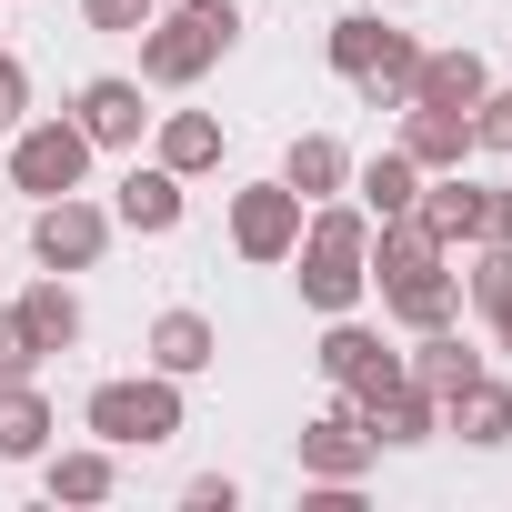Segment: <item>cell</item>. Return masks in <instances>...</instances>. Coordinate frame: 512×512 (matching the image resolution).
<instances>
[{
	"label": "cell",
	"mask_w": 512,
	"mask_h": 512,
	"mask_svg": "<svg viewBox=\"0 0 512 512\" xmlns=\"http://www.w3.org/2000/svg\"><path fill=\"white\" fill-rule=\"evenodd\" d=\"M31 121V71H21V51H0V131H21Z\"/></svg>",
	"instance_id": "obj_31"
},
{
	"label": "cell",
	"mask_w": 512,
	"mask_h": 512,
	"mask_svg": "<svg viewBox=\"0 0 512 512\" xmlns=\"http://www.w3.org/2000/svg\"><path fill=\"white\" fill-rule=\"evenodd\" d=\"M51 402H41V382H0V462H41L51 452Z\"/></svg>",
	"instance_id": "obj_23"
},
{
	"label": "cell",
	"mask_w": 512,
	"mask_h": 512,
	"mask_svg": "<svg viewBox=\"0 0 512 512\" xmlns=\"http://www.w3.org/2000/svg\"><path fill=\"white\" fill-rule=\"evenodd\" d=\"M402 372H412V382H422L432 402H452L462 382H482V372H492V352H482V342H462V332L442 322V332H412V352H402Z\"/></svg>",
	"instance_id": "obj_12"
},
{
	"label": "cell",
	"mask_w": 512,
	"mask_h": 512,
	"mask_svg": "<svg viewBox=\"0 0 512 512\" xmlns=\"http://www.w3.org/2000/svg\"><path fill=\"white\" fill-rule=\"evenodd\" d=\"M322 382L342 392V402H372V392H392L402 382V352H382V332L372 322H352V312H332V332H322Z\"/></svg>",
	"instance_id": "obj_7"
},
{
	"label": "cell",
	"mask_w": 512,
	"mask_h": 512,
	"mask_svg": "<svg viewBox=\"0 0 512 512\" xmlns=\"http://www.w3.org/2000/svg\"><path fill=\"white\" fill-rule=\"evenodd\" d=\"M111 231H121V221H111L91 191H61V201L31 211V262H41V272H91L101 251H111Z\"/></svg>",
	"instance_id": "obj_6"
},
{
	"label": "cell",
	"mask_w": 512,
	"mask_h": 512,
	"mask_svg": "<svg viewBox=\"0 0 512 512\" xmlns=\"http://www.w3.org/2000/svg\"><path fill=\"white\" fill-rule=\"evenodd\" d=\"M71 121L91 131V151H141V131H151L161 111L141 101V81L101 71V81H81V91H71Z\"/></svg>",
	"instance_id": "obj_9"
},
{
	"label": "cell",
	"mask_w": 512,
	"mask_h": 512,
	"mask_svg": "<svg viewBox=\"0 0 512 512\" xmlns=\"http://www.w3.org/2000/svg\"><path fill=\"white\" fill-rule=\"evenodd\" d=\"M382 312H392L402 332H442V322H462V262H432V272L382 282Z\"/></svg>",
	"instance_id": "obj_11"
},
{
	"label": "cell",
	"mask_w": 512,
	"mask_h": 512,
	"mask_svg": "<svg viewBox=\"0 0 512 512\" xmlns=\"http://www.w3.org/2000/svg\"><path fill=\"white\" fill-rule=\"evenodd\" d=\"M282 181H292L302 201H342V191H352V151H342L332 131H302V141L282 151Z\"/></svg>",
	"instance_id": "obj_21"
},
{
	"label": "cell",
	"mask_w": 512,
	"mask_h": 512,
	"mask_svg": "<svg viewBox=\"0 0 512 512\" xmlns=\"http://www.w3.org/2000/svg\"><path fill=\"white\" fill-rule=\"evenodd\" d=\"M0 191H11V181H0Z\"/></svg>",
	"instance_id": "obj_34"
},
{
	"label": "cell",
	"mask_w": 512,
	"mask_h": 512,
	"mask_svg": "<svg viewBox=\"0 0 512 512\" xmlns=\"http://www.w3.org/2000/svg\"><path fill=\"white\" fill-rule=\"evenodd\" d=\"M181 422H191V402L171 372H121V382H91V402H81V432L111 452H161Z\"/></svg>",
	"instance_id": "obj_3"
},
{
	"label": "cell",
	"mask_w": 512,
	"mask_h": 512,
	"mask_svg": "<svg viewBox=\"0 0 512 512\" xmlns=\"http://www.w3.org/2000/svg\"><path fill=\"white\" fill-rule=\"evenodd\" d=\"M11 191H31V201H61V191H81L91 181V131L61 111V121H21L11 131V171H0Z\"/></svg>",
	"instance_id": "obj_4"
},
{
	"label": "cell",
	"mask_w": 512,
	"mask_h": 512,
	"mask_svg": "<svg viewBox=\"0 0 512 512\" xmlns=\"http://www.w3.org/2000/svg\"><path fill=\"white\" fill-rule=\"evenodd\" d=\"M352 191H362V211H372V221H392V211H412V201H422V161L392 141V151L352 161Z\"/></svg>",
	"instance_id": "obj_22"
},
{
	"label": "cell",
	"mask_w": 512,
	"mask_h": 512,
	"mask_svg": "<svg viewBox=\"0 0 512 512\" xmlns=\"http://www.w3.org/2000/svg\"><path fill=\"white\" fill-rule=\"evenodd\" d=\"M442 432H462L472 452H502V442H512V382H492V372L462 382V392L442 402Z\"/></svg>",
	"instance_id": "obj_18"
},
{
	"label": "cell",
	"mask_w": 512,
	"mask_h": 512,
	"mask_svg": "<svg viewBox=\"0 0 512 512\" xmlns=\"http://www.w3.org/2000/svg\"><path fill=\"white\" fill-rule=\"evenodd\" d=\"M151 11H161V0H81V21H91V31H111V41H141V31H151Z\"/></svg>",
	"instance_id": "obj_28"
},
{
	"label": "cell",
	"mask_w": 512,
	"mask_h": 512,
	"mask_svg": "<svg viewBox=\"0 0 512 512\" xmlns=\"http://www.w3.org/2000/svg\"><path fill=\"white\" fill-rule=\"evenodd\" d=\"M221 362V332L201 322V312H161L151 322V372H171V382H201Z\"/></svg>",
	"instance_id": "obj_20"
},
{
	"label": "cell",
	"mask_w": 512,
	"mask_h": 512,
	"mask_svg": "<svg viewBox=\"0 0 512 512\" xmlns=\"http://www.w3.org/2000/svg\"><path fill=\"white\" fill-rule=\"evenodd\" d=\"M412 221H422L442 251H462V241H472V171H422V201H412Z\"/></svg>",
	"instance_id": "obj_24"
},
{
	"label": "cell",
	"mask_w": 512,
	"mask_h": 512,
	"mask_svg": "<svg viewBox=\"0 0 512 512\" xmlns=\"http://www.w3.org/2000/svg\"><path fill=\"white\" fill-rule=\"evenodd\" d=\"M41 372V342L21 332V312H0V382H31Z\"/></svg>",
	"instance_id": "obj_30"
},
{
	"label": "cell",
	"mask_w": 512,
	"mask_h": 512,
	"mask_svg": "<svg viewBox=\"0 0 512 512\" xmlns=\"http://www.w3.org/2000/svg\"><path fill=\"white\" fill-rule=\"evenodd\" d=\"M422 171H462L472 161V111H432V101H402V131H392Z\"/></svg>",
	"instance_id": "obj_15"
},
{
	"label": "cell",
	"mask_w": 512,
	"mask_h": 512,
	"mask_svg": "<svg viewBox=\"0 0 512 512\" xmlns=\"http://www.w3.org/2000/svg\"><path fill=\"white\" fill-rule=\"evenodd\" d=\"M382 41H392V21H382V11H342L322 51H332V71H342V81H362V71L382 61Z\"/></svg>",
	"instance_id": "obj_26"
},
{
	"label": "cell",
	"mask_w": 512,
	"mask_h": 512,
	"mask_svg": "<svg viewBox=\"0 0 512 512\" xmlns=\"http://www.w3.org/2000/svg\"><path fill=\"white\" fill-rule=\"evenodd\" d=\"M462 302L502 312L512 302V241H462Z\"/></svg>",
	"instance_id": "obj_25"
},
{
	"label": "cell",
	"mask_w": 512,
	"mask_h": 512,
	"mask_svg": "<svg viewBox=\"0 0 512 512\" xmlns=\"http://www.w3.org/2000/svg\"><path fill=\"white\" fill-rule=\"evenodd\" d=\"M181 502H191V512H231V502H241V482H231V472H191V482H181Z\"/></svg>",
	"instance_id": "obj_32"
},
{
	"label": "cell",
	"mask_w": 512,
	"mask_h": 512,
	"mask_svg": "<svg viewBox=\"0 0 512 512\" xmlns=\"http://www.w3.org/2000/svg\"><path fill=\"white\" fill-rule=\"evenodd\" d=\"M482 91H492V71H482L472 41H442V51H422V71H412V101H432V111H472Z\"/></svg>",
	"instance_id": "obj_14"
},
{
	"label": "cell",
	"mask_w": 512,
	"mask_h": 512,
	"mask_svg": "<svg viewBox=\"0 0 512 512\" xmlns=\"http://www.w3.org/2000/svg\"><path fill=\"white\" fill-rule=\"evenodd\" d=\"M352 412L372 422V442H382V452H412V442H432V432H442V402H432V392H422L412 372H402L392 392H372V402H352Z\"/></svg>",
	"instance_id": "obj_13"
},
{
	"label": "cell",
	"mask_w": 512,
	"mask_h": 512,
	"mask_svg": "<svg viewBox=\"0 0 512 512\" xmlns=\"http://www.w3.org/2000/svg\"><path fill=\"white\" fill-rule=\"evenodd\" d=\"M151 161L181 171V181L221 171V121H211V111H161V121H151Z\"/></svg>",
	"instance_id": "obj_16"
},
{
	"label": "cell",
	"mask_w": 512,
	"mask_h": 512,
	"mask_svg": "<svg viewBox=\"0 0 512 512\" xmlns=\"http://www.w3.org/2000/svg\"><path fill=\"white\" fill-rule=\"evenodd\" d=\"M11 312H21V332H31V342H41V362H51V352H71V342H81V292H71V282H61V272H41V282H31V292H21V302H11Z\"/></svg>",
	"instance_id": "obj_19"
},
{
	"label": "cell",
	"mask_w": 512,
	"mask_h": 512,
	"mask_svg": "<svg viewBox=\"0 0 512 512\" xmlns=\"http://www.w3.org/2000/svg\"><path fill=\"white\" fill-rule=\"evenodd\" d=\"M302 211H312V201H302L282 171H272V181H241V191H231V251H241V262H262V272H272V262H292Z\"/></svg>",
	"instance_id": "obj_5"
},
{
	"label": "cell",
	"mask_w": 512,
	"mask_h": 512,
	"mask_svg": "<svg viewBox=\"0 0 512 512\" xmlns=\"http://www.w3.org/2000/svg\"><path fill=\"white\" fill-rule=\"evenodd\" d=\"M181 211H191V181H181V171H161V161H131V171L111 181V221H121V231H141V241L181 231Z\"/></svg>",
	"instance_id": "obj_10"
},
{
	"label": "cell",
	"mask_w": 512,
	"mask_h": 512,
	"mask_svg": "<svg viewBox=\"0 0 512 512\" xmlns=\"http://www.w3.org/2000/svg\"><path fill=\"white\" fill-rule=\"evenodd\" d=\"M292 262H302V302L322 322L332 312H362V292H372V211L362 201H312Z\"/></svg>",
	"instance_id": "obj_1"
},
{
	"label": "cell",
	"mask_w": 512,
	"mask_h": 512,
	"mask_svg": "<svg viewBox=\"0 0 512 512\" xmlns=\"http://www.w3.org/2000/svg\"><path fill=\"white\" fill-rule=\"evenodd\" d=\"M472 241H512V181H472Z\"/></svg>",
	"instance_id": "obj_29"
},
{
	"label": "cell",
	"mask_w": 512,
	"mask_h": 512,
	"mask_svg": "<svg viewBox=\"0 0 512 512\" xmlns=\"http://www.w3.org/2000/svg\"><path fill=\"white\" fill-rule=\"evenodd\" d=\"M241 41V0H161L141 31V91H191L231 61Z\"/></svg>",
	"instance_id": "obj_2"
},
{
	"label": "cell",
	"mask_w": 512,
	"mask_h": 512,
	"mask_svg": "<svg viewBox=\"0 0 512 512\" xmlns=\"http://www.w3.org/2000/svg\"><path fill=\"white\" fill-rule=\"evenodd\" d=\"M482 332H492V352L512 362V302H502V312H482Z\"/></svg>",
	"instance_id": "obj_33"
},
{
	"label": "cell",
	"mask_w": 512,
	"mask_h": 512,
	"mask_svg": "<svg viewBox=\"0 0 512 512\" xmlns=\"http://www.w3.org/2000/svg\"><path fill=\"white\" fill-rule=\"evenodd\" d=\"M372 462H382V442H372V422L352 402H332V412L302 422V482H362Z\"/></svg>",
	"instance_id": "obj_8"
},
{
	"label": "cell",
	"mask_w": 512,
	"mask_h": 512,
	"mask_svg": "<svg viewBox=\"0 0 512 512\" xmlns=\"http://www.w3.org/2000/svg\"><path fill=\"white\" fill-rule=\"evenodd\" d=\"M472 151L512 161V91H482V101H472Z\"/></svg>",
	"instance_id": "obj_27"
},
{
	"label": "cell",
	"mask_w": 512,
	"mask_h": 512,
	"mask_svg": "<svg viewBox=\"0 0 512 512\" xmlns=\"http://www.w3.org/2000/svg\"><path fill=\"white\" fill-rule=\"evenodd\" d=\"M41 492H51V502H111V492H121V462H111V442L41 452Z\"/></svg>",
	"instance_id": "obj_17"
}]
</instances>
